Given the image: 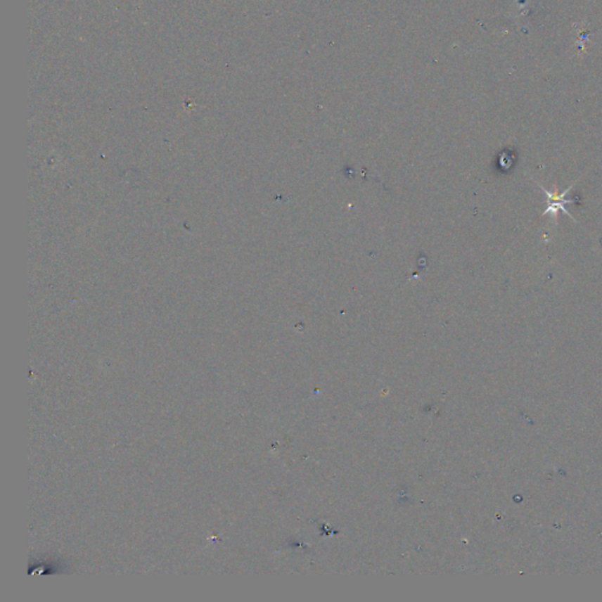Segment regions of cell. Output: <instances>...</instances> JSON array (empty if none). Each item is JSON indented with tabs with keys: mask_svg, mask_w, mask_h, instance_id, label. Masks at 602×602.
Instances as JSON below:
<instances>
[{
	"mask_svg": "<svg viewBox=\"0 0 602 602\" xmlns=\"http://www.w3.org/2000/svg\"><path fill=\"white\" fill-rule=\"evenodd\" d=\"M573 186L574 185H572V186L568 187L563 193L558 194L556 188L554 192H551V191L546 190L545 187L540 185V188L544 191V193L547 197V206H546L545 211H544V215L558 217V212L563 211V213L570 215V218L573 219L574 222H575L573 215L570 214L566 208L567 205L573 204V203L577 201V199H573V198L572 199L567 198V196L570 194V190L573 188Z\"/></svg>",
	"mask_w": 602,
	"mask_h": 602,
	"instance_id": "cell-1",
	"label": "cell"
}]
</instances>
